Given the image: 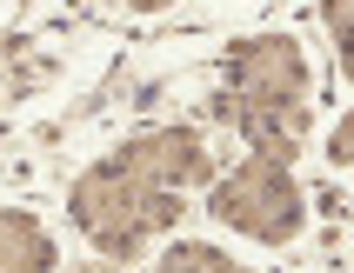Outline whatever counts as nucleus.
<instances>
[{"instance_id": "nucleus-1", "label": "nucleus", "mask_w": 354, "mask_h": 273, "mask_svg": "<svg viewBox=\"0 0 354 273\" xmlns=\"http://www.w3.org/2000/svg\"><path fill=\"white\" fill-rule=\"evenodd\" d=\"M180 214H187V200L154 187V180H140V174H127L114 154L94 160V167L74 180V194H67V220H74L80 234H87V247H94L100 260H114V267H134L160 234L180 227Z\"/></svg>"}, {"instance_id": "nucleus-2", "label": "nucleus", "mask_w": 354, "mask_h": 273, "mask_svg": "<svg viewBox=\"0 0 354 273\" xmlns=\"http://www.w3.org/2000/svg\"><path fill=\"white\" fill-rule=\"evenodd\" d=\"M207 214H214L227 234L254 240V247H288V240H301V227H308V194H301L295 167L248 154V160H234L227 174H214Z\"/></svg>"}, {"instance_id": "nucleus-3", "label": "nucleus", "mask_w": 354, "mask_h": 273, "mask_svg": "<svg viewBox=\"0 0 354 273\" xmlns=\"http://www.w3.org/2000/svg\"><path fill=\"white\" fill-rule=\"evenodd\" d=\"M234 100H308V54L295 34H248L227 47Z\"/></svg>"}, {"instance_id": "nucleus-4", "label": "nucleus", "mask_w": 354, "mask_h": 273, "mask_svg": "<svg viewBox=\"0 0 354 273\" xmlns=\"http://www.w3.org/2000/svg\"><path fill=\"white\" fill-rule=\"evenodd\" d=\"M114 160L127 174L154 180L167 194H187V187H214V154H207V140L194 127H147V134L120 140Z\"/></svg>"}, {"instance_id": "nucleus-5", "label": "nucleus", "mask_w": 354, "mask_h": 273, "mask_svg": "<svg viewBox=\"0 0 354 273\" xmlns=\"http://www.w3.org/2000/svg\"><path fill=\"white\" fill-rule=\"evenodd\" d=\"M214 120H234L241 140H248V154L281 160V167H295L308 134H315L308 100H234V94H214Z\"/></svg>"}, {"instance_id": "nucleus-6", "label": "nucleus", "mask_w": 354, "mask_h": 273, "mask_svg": "<svg viewBox=\"0 0 354 273\" xmlns=\"http://www.w3.org/2000/svg\"><path fill=\"white\" fill-rule=\"evenodd\" d=\"M60 247L27 207H0V273H54Z\"/></svg>"}, {"instance_id": "nucleus-7", "label": "nucleus", "mask_w": 354, "mask_h": 273, "mask_svg": "<svg viewBox=\"0 0 354 273\" xmlns=\"http://www.w3.org/2000/svg\"><path fill=\"white\" fill-rule=\"evenodd\" d=\"M147 273H248V267L214 240H174V247H160V260Z\"/></svg>"}, {"instance_id": "nucleus-8", "label": "nucleus", "mask_w": 354, "mask_h": 273, "mask_svg": "<svg viewBox=\"0 0 354 273\" xmlns=\"http://www.w3.org/2000/svg\"><path fill=\"white\" fill-rule=\"evenodd\" d=\"M328 160L354 167V114H341V120H335V134H328Z\"/></svg>"}, {"instance_id": "nucleus-9", "label": "nucleus", "mask_w": 354, "mask_h": 273, "mask_svg": "<svg viewBox=\"0 0 354 273\" xmlns=\"http://www.w3.org/2000/svg\"><path fill=\"white\" fill-rule=\"evenodd\" d=\"M321 27H328V34H354V0H321Z\"/></svg>"}, {"instance_id": "nucleus-10", "label": "nucleus", "mask_w": 354, "mask_h": 273, "mask_svg": "<svg viewBox=\"0 0 354 273\" xmlns=\"http://www.w3.org/2000/svg\"><path fill=\"white\" fill-rule=\"evenodd\" d=\"M341 80L354 87V34H341Z\"/></svg>"}]
</instances>
